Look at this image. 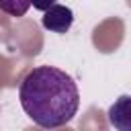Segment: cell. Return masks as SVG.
I'll return each mask as SVG.
<instances>
[{
	"instance_id": "obj_1",
	"label": "cell",
	"mask_w": 131,
	"mask_h": 131,
	"mask_svg": "<svg viewBox=\"0 0 131 131\" xmlns=\"http://www.w3.org/2000/svg\"><path fill=\"white\" fill-rule=\"evenodd\" d=\"M18 100L29 119L43 127L55 129L68 125L80 106V92L70 74L53 66L33 68L18 86Z\"/></svg>"
},
{
	"instance_id": "obj_2",
	"label": "cell",
	"mask_w": 131,
	"mask_h": 131,
	"mask_svg": "<svg viewBox=\"0 0 131 131\" xmlns=\"http://www.w3.org/2000/svg\"><path fill=\"white\" fill-rule=\"evenodd\" d=\"M41 25L47 31H53V33H68L74 25V10L70 6H61V4L55 2L53 6H49L45 10Z\"/></svg>"
},
{
	"instance_id": "obj_3",
	"label": "cell",
	"mask_w": 131,
	"mask_h": 131,
	"mask_svg": "<svg viewBox=\"0 0 131 131\" xmlns=\"http://www.w3.org/2000/svg\"><path fill=\"white\" fill-rule=\"evenodd\" d=\"M106 119L111 127L119 131H131V94L119 96L106 111Z\"/></svg>"
},
{
	"instance_id": "obj_4",
	"label": "cell",
	"mask_w": 131,
	"mask_h": 131,
	"mask_svg": "<svg viewBox=\"0 0 131 131\" xmlns=\"http://www.w3.org/2000/svg\"><path fill=\"white\" fill-rule=\"evenodd\" d=\"M31 6V0H0V10L8 16H25Z\"/></svg>"
},
{
	"instance_id": "obj_5",
	"label": "cell",
	"mask_w": 131,
	"mask_h": 131,
	"mask_svg": "<svg viewBox=\"0 0 131 131\" xmlns=\"http://www.w3.org/2000/svg\"><path fill=\"white\" fill-rule=\"evenodd\" d=\"M57 0H31V4H33V8H37V10H41V12H45L49 6H53Z\"/></svg>"
}]
</instances>
